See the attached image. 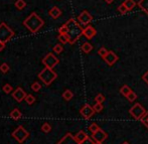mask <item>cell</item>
Wrapping results in <instances>:
<instances>
[{"label":"cell","mask_w":148,"mask_h":144,"mask_svg":"<svg viewBox=\"0 0 148 144\" xmlns=\"http://www.w3.org/2000/svg\"><path fill=\"white\" fill-rule=\"evenodd\" d=\"M99 129H100L99 126H98L97 124H95V123H93V124H91L89 126V130L92 132V134H93V133H95V132H97Z\"/></svg>","instance_id":"34"},{"label":"cell","mask_w":148,"mask_h":144,"mask_svg":"<svg viewBox=\"0 0 148 144\" xmlns=\"http://www.w3.org/2000/svg\"><path fill=\"white\" fill-rule=\"evenodd\" d=\"M142 122L144 123V124L146 125V126L148 127V115H146V116H145V118H144V119H143V120H142Z\"/></svg>","instance_id":"41"},{"label":"cell","mask_w":148,"mask_h":144,"mask_svg":"<svg viewBox=\"0 0 148 144\" xmlns=\"http://www.w3.org/2000/svg\"><path fill=\"white\" fill-rule=\"evenodd\" d=\"M118 10H119V12H120L121 14H125L127 11H128V9H127V7L125 6V4H124V3H122L121 5H119Z\"/></svg>","instance_id":"36"},{"label":"cell","mask_w":148,"mask_h":144,"mask_svg":"<svg viewBox=\"0 0 148 144\" xmlns=\"http://www.w3.org/2000/svg\"><path fill=\"white\" fill-rule=\"evenodd\" d=\"M97 144H102V143H98V142H97Z\"/></svg>","instance_id":"44"},{"label":"cell","mask_w":148,"mask_h":144,"mask_svg":"<svg viewBox=\"0 0 148 144\" xmlns=\"http://www.w3.org/2000/svg\"><path fill=\"white\" fill-rule=\"evenodd\" d=\"M41 62H42V64H45V68L53 69L58 64H59L60 60H59V58L53 55V53H49L42 58V60H41Z\"/></svg>","instance_id":"6"},{"label":"cell","mask_w":148,"mask_h":144,"mask_svg":"<svg viewBox=\"0 0 148 144\" xmlns=\"http://www.w3.org/2000/svg\"><path fill=\"white\" fill-rule=\"evenodd\" d=\"M10 117H11L12 119H14V120H19L22 117V114H21V112L19 111V109L15 108V109L10 112Z\"/></svg>","instance_id":"17"},{"label":"cell","mask_w":148,"mask_h":144,"mask_svg":"<svg viewBox=\"0 0 148 144\" xmlns=\"http://www.w3.org/2000/svg\"><path fill=\"white\" fill-rule=\"evenodd\" d=\"M62 51H64V47H62V45L59 43V45H56L55 47H53V51H55L56 53H62Z\"/></svg>","instance_id":"35"},{"label":"cell","mask_w":148,"mask_h":144,"mask_svg":"<svg viewBox=\"0 0 148 144\" xmlns=\"http://www.w3.org/2000/svg\"><path fill=\"white\" fill-rule=\"evenodd\" d=\"M41 130H42V132H45V133H49L51 131V126L47 122L43 123L42 126H41Z\"/></svg>","instance_id":"26"},{"label":"cell","mask_w":148,"mask_h":144,"mask_svg":"<svg viewBox=\"0 0 148 144\" xmlns=\"http://www.w3.org/2000/svg\"><path fill=\"white\" fill-rule=\"evenodd\" d=\"M96 33H97V32H96L95 28H94L93 26H91V25H88L86 28L84 29V30H83V34H84L88 39L93 38V37L96 35Z\"/></svg>","instance_id":"14"},{"label":"cell","mask_w":148,"mask_h":144,"mask_svg":"<svg viewBox=\"0 0 148 144\" xmlns=\"http://www.w3.org/2000/svg\"><path fill=\"white\" fill-rule=\"evenodd\" d=\"M4 49H5V43H3V41H0V51H2Z\"/></svg>","instance_id":"40"},{"label":"cell","mask_w":148,"mask_h":144,"mask_svg":"<svg viewBox=\"0 0 148 144\" xmlns=\"http://www.w3.org/2000/svg\"><path fill=\"white\" fill-rule=\"evenodd\" d=\"M9 70H10L9 66H8L6 62L1 64V66H0V72H1L2 74H7V73L9 72Z\"/></svg>","instance_id":"25"},{"label":"cell","mask_w":148,"mask_h":144,"mask_svg":"<svg viewBox=\"0 0 148 144\" xmlns=\"http://www.w3.org/2000/svg\"><path fill=\"white\" fill-rule=\"evenodd\" d=\"M104 100H105V97H104V96L102 95V94H98V95L95 97L96 103H103Z\"/></svg>","instance_id":"37"},{"label":"cell","mask_w":148,"mask_h":144,"mask_svg":"<svg viewBox=\"0 0 148 144\" xmlns=\"http://www.w3.org/2000/svg\"><path fill=\"white\" fill-rule=\"evenodd\" d=\"M93 109L95 111V113H99V112H101L103 110V105H102V103H96L93 106Z\"/></svg>","instance_id":"28"},{"label":"cell","mask_w":148,"mask_h":144,"mask_svg":"<svg viewBox=\"0 0 148 144\" xmlns=\"http://www.w3.org/2000/svg\"><path fill=\"white\" fill-rule=\"evenodd\" d=\"M80 144H95V142H94V141L92 140V139L90 138V137H87V138L85 139V140L83 141V142H81Z\"/></svg>","instance_id":"38"},{"label":"cell","mask_w":148,"mask_h":144,"mask_svg":"<svg viewBox=\"0 0 148 144\" xmlns=\"http://www.w3.org/2000/svg\"><path fill=\"white\" fill-rule=\"evenodd\" d=\"M104 60H105V62H107V64H109V66H113V64L118 60V57L116 53H113V51H109L108 55L104 58Z\"/></svg>","instance_id":"13"},{"label":"cell","mask_w":148,"mask_h":144,"mask_svg":"<svg viewBox=\"0 0 148 144\" xmlns=\"http://www.w3.org/2000/svg\"><path fill=\"white\" fill-rule=\"evenodd\" d=\"M3 92L4 93H6V94H9V93H11L12 92V90H13V88H12L11 85H9V84H6V85H4L3 86Z\"/></svg>","instance_id":"33"},{"label":"cell","mask_w":148,"mask_h":144,"mask_svg":"<svg viewBox=\"0 0 148 144\" xmlns=\"http://www.w3.org/2000/svg\"><path fill=\"white\" fill-rule=\"evenodd\" d=\"M108 53H109V51H108L107 49H105V47H101V49H99V51H98L99 56H100V57H102L103 58L108 55Z\"/></svg>","instance_id":"29"},{"label":"cell","mask_w":148,"mask_h":144,"mask_svg":"<svg viewBox=\"0 0 148 144\" xmlns=\"http://www.w3.org/2000/svg\"><path fill=\"white\" fill-rule=\"evenodd\" d=\"M23 24L31 33L34 34V33L38 32L39 29L43 26L45 22H43V20L40 18V16H38V14H37L36 12H32V13H30L29 16H27V17L24 19Z\"/></svg>","instance_id":"1"},{"label":"cell","mask_w":148,"mask_h":144,"mask_svg":"<svg viewBox=\"0 0 148 144\" xmlns=\"http://www.w3.org/2000/svg\"><path fill=\"white\" fill-rule=\"evenodd\" d=\"M62 97H64V99L66 100V101H70V100H72V98L74 97V94L72 93L71 90H66V91L62 93Z\"/></svg>","instance_id":"21"},{"label":"cell","mask_w":148,"mask_h":144,"mask_svg":"<svg viewBox=\"0 0 148 144\" xmlns=\"http://www.w3.org/2000/svg\"><path fill=\"white\" fill-rule=\"evenodd\" d=\"M138 6L144 12L148 13V0H140V1L138 2Z\"/></svg>","instance_id":"19"},{"label":"cell","mask_w":148,"mask_h":144,"mask_svg":"<svg viewBox=\"0 0 148 144\" xmlns=\"http://www.w3.org/2000/svg\"><path fill=\"white\" fill-rule=\"evenodd\" d=\"M68 31H69V27H68V25H66V23L59 28L60 34H66V33H68Z\"/></svg>","instance_id":"30"},{"label":"cell","mask_w":148,"mask_h":144,"mask_svg":"<svg viewBox=\"0 0 148 144\" xmlns=\"http://www.w3.org/2000/svg\"><path fill=\"white\" fill-rule=\"evenodd\" d=\"M80 113L82 114V116L84 117L85 119H89V118H91V117L94 115L95 111H94L93 107H91V106L87 104V105H85L84 107L81 109Z\"/></svg>","instance_id":"11"},{"label":"cell","mask_w":148,"mask_h":144,"mask_svg":"<svg viewBox=\"0 0 148 144\" xmlns=\"http://www.w3.org/2000/svg\"><path fill=\"white\" fill-rule=\"evenodd\" d=\"M49 16H51V18L57 19V18H59L60 16L62 15V10H60L58 6H53L49 11Z\"/></svg>","instance_id":"15"},{"label":"cell","mask_w":148,"mask_h":144,"mask_svg":"<svg viewBox=\"0 0 148 144\" xmlns=\"http://www.w3.org/2000/svg\"><path fill=\"white\" fill-rule=\"evenodd\" d=\"M81 49H82V51H84L85 53H91L92 49H93V45L90 43H84L82 45V47H81Z\"/></svg>","instance_id":"18"},{"label":"cell","mask_w":148,"mask_h":144,"mask_svg":"<svg viewBox=\"0 0 148 144\" xmlns=\"http://www.w3.org/2000/svg\"><path fill=\"white\" fill-rule=\"evenodd\" d=\"M66 25L69 27V31H68V36H69V43L71 45H74L77 40L81 37V35H83V30L80 25L78 24V22L74 19V18H71L66 21Z\"/></svg>","instance_id":"2"},{"label":"cell","mask_w":148,"mask_h":144,"mask_svg":"<svg viewBox=\"0 0 148 144\" xmlns=\"http://www.w3.org/2000/svg\"><path fill=\"white\" fill-rule=\"evenodd\" d=\"M25 102L28 104V105H32L33 103L35 102V97L33 95H26L25 97Z\"/></svg>","instance_id":"27"},{"label":"cell","mask_w":148,"mask_h":144,"mask_svg":"<svg viewBox=\"0 0 148 144\" xmlns=\"http://www.w3.org/2000/svg\"><path fill=\"white\" fill-rule=\"evenodd\" d=\"M58 39L60 40V43H62V45H64V43H69V36L68 34H59V36H58Z\"/></svg>","instance_id":"23"},{"label":"cell","mask_w":148,"mask_h":144,"mask_svg":"<svg viewBox=\"0 0 148 144\" xmlns=\"http://www.w3.org/2000/svg\"><path fill=\"white\" fill-rule=\"evenodd\" d=\"M123 3L125 4V6L127 7V9H128V11H130V10H132L133 8L135 7V5H136V2L134 1V0H125Z\"/></svg>","instance_id":"20"},{"label":"cell","mask_w":148,"mask_h":144,"mask_svg":"<svg viewBox=\"0 0 148 144\" xmlns=\"http://www.w3.org/2000/svg\"><path fill=\"white\" fill-rule=\"evenodd\" d=\"M87 137H88V135L86 134V132H84L83 130H81V131H79V132L77 133L76 136H75V138L77 139V141H78L79 143H81V142H83V141H84Z\"/></svg>","instance_id":"16"},{"label":"cell","mask_w":148,"mask_h":144,"mask_svg":"<svg viewBox=\"0 0 148 144\" xmlns=\"http://www.w3.org/2000/svg\"><path fill=\"white\" fill-rule=\"evenodd\" d=\"M142 79H143V80H144V82L146 83V84L148 85V71H147V72L145 73V74L142 76Z\"/></svg>","instance_id":"39"},{"label":"cell","mask_w":148,"mask_h":144,"mask_svg":"<svg viewBox=\"0 0 148 144\" xmlns=\"http://www.w3.org/2000/svg\"><path fill=\"white\" fill-rule=\"evenodd\" d=\"M130 114L134 117L136 120H139V119H141L143 116H145L146 111H145V109L140 105V104L137 103L130 109Z\"/></svg>","instance_id":"7"},{"label":"cell","mask_w":148,"mask_h":144,"mask_svg":"<svg viewBox=\"0 0 148 144\" xmlns=\"http://www.w3.org/2000/svg\"><path fill=\"white\" fill-rule=\"evenodd\" d=\"M131 91H132V90H131L130 88L127 86V85H124V86H123V87L120 89V93L122 94L123 96H125V97H126V96L128 95V94L130 93Z\"/></svg>","instance_id":"24"},{"label":"cell","mask_w":148,"mask_h":144,"mask_svg":"<svg viewBox=\"0 0 148 144\" xmlns=\"http://www.w3.org/2000/svg\"><path fill=\"white\" fill-rule=\"evenodd\" d=\"M12 97H13L18 103H20V102H22L23 100H25L26 93L22 88L18 87V88H16V89L14 90L13 93H12Z\"/></svg>","instance_id":"8"},{"label":"cell","mask_w":148,"mask_h":144,"mask_svg":"<svg viewBox=\"0 0 148 144\" xmlns=\"http://www.w3.org/2000/svg\"><path fill=\"white\" fill-rule=\"evenodd\" d=\"M12 136L14 137L18 143H23L29 136V132L24 128L23 126H18L15 130L12 132Z\"/></svg>","instance_id":"5"},{"label":"cell","mask_w":148,"mask_h":144,"mask_svg":"<svg viewBox=\"0 0 148 144\" xmlns=\"http://www.w3.org/2000/svg\"><path fill=\"white\" fill-rule=\"evenodd\" d=\"M104 1H105V2H107V3H108V4H111V3H112V2H113V1H114V0H104Z\"/></svg>","instance_id":"42"},{"label":"cell","mask_w":148,"mask_h":144,"mask_svg":"<svg viewBox=\"0 0 148 144\" xmlns=\"http://www.w3.org/2000/svg\"><path fill=\"white\" fill-rule=\"evenodd\" d=\"M26 6V2L24 0H16L15 2V7L17 8L18 10H22L24 9Z\"/></svg>","instance_id":"22"},{"label":"cell","mask_w":148,"mask_h":144,"mask_svg":"<svg viewBox=\"0 0 148 144\" xmlns=\"http://www.w3.org/2000/svg\"><path fill=\"white\" fill-rule=\"evenodd\" d=\"M93 138L95 139L98 143H102L106 138H107V134H106L102 129H99L97 132L93 133Z\"/></svg>","instance_id":"12"},{"label":"cell","mask_w":148,"mask_h":144,"mask_svg":"<svg viewBox=\"0 0 148 144\" xmlns=\"http://www.w3.org/2000/svg\"><path fill=\"white\" fill-rule=\"evenodd\" d=\"M123 144H129L128 142H124V143H123Z\"/></svg>","instance_id":"43"},{"label":"cell","mask_w":148,"mask_h":144,"mask_svg":"<svg viewBox=\"0 0 148 144\" xmlns=\"http://www.w3.org/2000/svg\"><path fill=\"white\" fill-rule=\"evenodd\" d=\"M14 36V32L6 23H0V41L7 43Z\"/></svg>","instance_id":"4"},{"label":"cell","mask_w":148,"mask_h":144,"mask_svg":"<svg viewBox=\"0 0 148 144\" xmlns=\"http://www.w3.org/2000/svg\"><path fill=\"white\" fill-rule=\"evenodd\" d=\"M31 89H32V91H34V92H38L39 90L41 89V85L39 84L38 82H34V83H32V85H31Z\"/></svg>","instance_id":"32"},{"label":"cell","mask_w":148,"mask_h":144,"mask_svg":"<svg viewBox=\"0 0 148 144\" xmlns=\"http://www.w3.org/2000/svg\"><path fill=\"white\" fill-rule=\"evenodd\" d=\"M57 78H58L57 73L53 72V69H49V68H45L38 74V79L45 86H49Z\"/></svg>","instance_id":"3"},{"label":"cell","mask_w":148,"mask_h":144,"mask_svg":"<svg viewBox=\"0 0 148 144\" xmlns=\"http://www.w3.org/2000/svg\"><path fill=\"white\" fill-rule=\"evenodd\" d=\"M57 144H80L71 133H66Z\"/></svg>","instance_id":"10"},{"label":"cell","mask_w":148,"mask_h":144,"mask_svg":"<svg viewBox=\"0 0 148 144\" xmlns=\"http://www.w3.org/2000/svg\"><path fill=\"white\" fill-rule=\"evenodd\" d=\"M92 19H93L92 15L89 13L88 11H86V10L83 11L78 17L79 22H80L81 24H83V25H87V24H89L90 22L92 21Z\"/></svg>","instance_id":"9"},{"label":"cell","mask_w":148,"mask_h":144,"mask_svg":"<svg viewBox=\"0 0 148 144\" xmlns=\"http://www.w3.org/2000/svg\"><path fill=\"white\" fill-rule=\"evenodd\" d=\"M127 97V99H128V101H130V102H133L134 100H136V98H137V95L134 93L133 91H131L130 93L128 94V95L126 96Z\"/></svg>","instance_id":"31"}]
</instances>
